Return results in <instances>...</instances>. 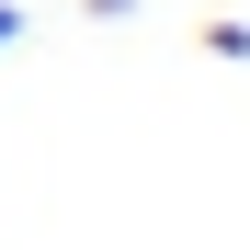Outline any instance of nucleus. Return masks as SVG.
Segmentation results:
<instances>
[]
</instances>
